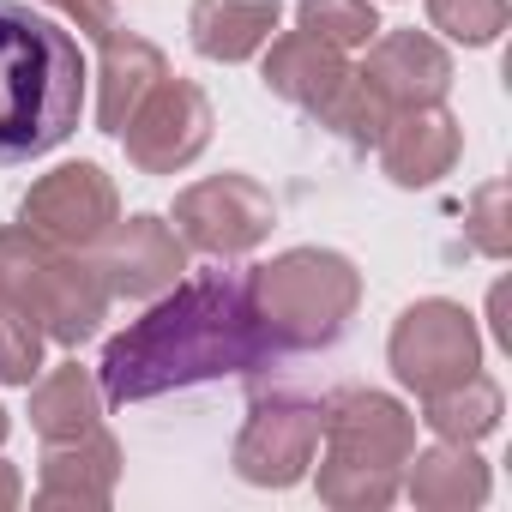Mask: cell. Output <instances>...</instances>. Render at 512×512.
Returning <instances> with one entry per match:
<instances>
[{"mask_svg":"<svg viewBox=\"0 0 512 512\" xmlns=\"http://www.w3.org/2000/svg\"><path fill=\"white\" fill-rule=\"evenodd\" d=\"M278 362V344L253 314L241 272H199L163 290V302L133 320L121 338H109L97 386L109 404H145L181 386L266 374Z\"/></svg>","mask_w":512,"mask_h":512,"instance_id":"obj_1","label":"cell"},{"mask_svg":"<svg viewBox=\"0 0 512 512\" xmlns=\"http://www.w3.org/2000/svg\"><path fill=\"white\" fill-rule=\"evenodd\" d=\"M85 109L79 37L19 0H0V163H31L73 139Z\"/></svg>","mask_w":512,"mask_h":512,"instance_id":"obj_2","label":"cell"},{"mask_svg":"<svg viewBox=\"0 0 512 512\" xmlns=\"http://www.w3.org/2000/svg\"><path fill=\"white\" fill-rule=\"evenodd\" d=\"M320 500L338 512H380L404 488V464L416 452V416L386 392H338L320 410Z\"/></svg>","mask_w":512,"mask_h":512,"instance_id":"obj_3","label":"cell"},{"mask_svg":"<svg viewBox=\"0 0 512 512\" xmlns=\"http://www.w3.org/2000/svg\"><path fill=\"white\" fill-rule=\"evenodd\" d=\"M247 296L278 356H314L350 332L362 308V272L332 247H290L247 272Z\"/></svg>","mask_w":512,"mask_h":512,"instance_id":"obj_4","label":"cell"},{"mask_svg":"<svg viewBox=\"0 0 512 512\" xmlns=\"http://www.w3.org/2000/svg\"><path fill=\"white\" fill-rule=\"evenodd\" d=\"M0 296L55 344H85L109 314V284L79 247H55L25 223H0Z\"/></svg>","mask_w":512,"mask_h":512,"instance_id":"obj_5","label":"cell"},{"mask_svg":"<svg viewBox=\"0 0 512 512\" xmlns=\"http://www.w3.org/2000/svg\"><path fill=\"white\" fill-rule=\"evenodd\" d=\"M386 362L398 374V386H410L416 398H434L458 380H470L482 368V338H476V320L446 302V296H428V302H410L386 338Z\"/></svg>","mask_w":512,"mask_h":512,"instance_id":"obj_6","label":"cell"},{"mask_svg":"<svg viewBox=\"0 0 512 512\" xmlns=\"http://www.w3.org/2000/svg\"><path fill=\"white\" fill-rule=\"evenodd\" d=\"M278 223L272 193L253 175H211L193 181L187 193H175V235L193 253H211V260H241L253 253Z\"/></svg>","mask_w":512,"mask_h":512,"instance_id":"obj_7","label":"cell"},{"mask_svg":"<svg viewBox=\"0 0 512 512\" xmlns=\"http://www.w3.org/2000/svg\"><path fill=\"white\" fill-rule=\"evenodd\" d=\"M320 452V404L296 392H272L247 410L235 434V476L253 488H296Z\"/></svg>","mask_w":512,"mask_h":512,"instance_id":"obj_8","label":"cell"},{"mask_svg":"<svg viewBox=\"0 0 512 512\" xmlns=\"http://www.w3.org/2000/svg\"><path fill=\"white\" fill-rule=\"evenodd\" d=\"M115 217H121V199H115V181L97 163H61L19 199L25 229H37L55 247H79V253H91L109 235Z\"/></svg>","mask_w":512,"mask_h":512,"instance_id":"obj_9","label":"cell"},{"mask_svg":"<svg viewBox=\"0 0 512 512\" xmlns=\"http://www.w3.org/2000/svg\"><path fill=\"white\" fill-rule=\"evenodd\" d=\"M211 127V97L193 79H163L121 127V145L145 175H175L211 145Z\"/></svg>","mask_w":512,"mask_h":512,"instance_id":"obj_10","label":"cell"},{"mask_svg":"<svg viewBox=\"0 0 512 512\" xmlns=\"http://www.w3.org/2000/svg\"><path fill=\"white\" fill-rule=\"evenodd\" d=\"M91 253H97V272H103L109 296H127V302H157L187 272V241L151 211H139L127 223L115 217Z\"/></svg>","mask_w":512,"mask_h":512,"instance_id":"obj_11","label":"cell"},{"mask_svg":"<svg viewBox=\"0 0 512 512\" xmlns=\"http://www.w3.org/2000/svg\"><path fill=\"white\" fill-rule=\"evenodd\" d=\"M356 79L398 115V109L440 103L452 91V55L428 31H392V37H374V49L356 67Z\"/></svg>","mask_w":512,"mask_h":512,"instance_id":"obj_12","label":"cell"},{"mask_svg":"<svg viewBox=\"0 0 512 512\" xmlns=\"http://www.w3.org/2000/svg\"><path fill=\"white\" fill-rule=\"evenodd\" d=\"M374 145H380V169L392 187H434L458 163L464 133L440 103H422V109H398Z\"/></svg>","mask_w":512,"mask_h":512,"instance_id":"obj_13","label":"cell"},{"mask_svg":"<svg viewBox=\"0 0 512 512\" xmlns=\"http://www.w3.org/2000/svg\"><path fill=\"white\" fill-rule=\"evenodd\" d=\"M350 79H356V67L344 61V49H332V43H320L308 31H284L266 49V91L308 109V115H320V121L332 115V103L344 97Z\"/></svg>","mask_w":512,"mask_h":512,"instance_id":"obj_14","label":"cell"},{"mask_svg":"<svg viewBox=\"0 0 512 512\" xmlns=\"http://www.w3.org/2000/svg\"><path fill=\"white\" fill-rule=\"evenodd\" d=\"M115 476H121V440L97 422L79 440H55L43 458V482H37V506H79L97 512L115 500Z\"/></svg>","mask_w":512,"mask_h":512,"instance_id":"obj_15","label":"cell"},{"mask_svg":"<svg viewBox=\"0 0 512 512\" xmlns=\"http://www.w3.org/2000/svg\"><path fill=\"white\" fill-rule=\"evenodd\" d=\"M169 79V61L157 43L133 37V31H109L103 37V61H97V127L121 139V127L133 121V109Z\"/></svg>","mask_w":512,"mask_h":512,"instance_id":"obj_16","label":"cell"},{"mask_svg":"<svg viewBox=\"0 0 512 512\" xmlns=\"http://www.w3.org/2000/svg\"><path fill=\"white\" fill-rule=\"evenodd\" d=\"M278 19H284L278 0H193L187 31H193V49H199L205 61L235 67V61L260 55V49L272 43Z\"/></svg>","mask_w":512,"mask_h":512,"instance_id":"obj_17","label":"cell"},{"mask_svg":"<svg viewBox=\"0 0 512 512\" xmlns=\"http://www.w3.org/2000/svg\"><path fill=\"white\" fill-rule=\"evenodd\" d=\"M410 500L428 512H464L488 500V464L476 458V446L464 440H440L428 452H410V476H404Z\"/></svg>","mask_w":512,"mask_h":512,"instance_id":"obj_18","label":"cell"},{"mask_svg":"<svg viewBox=\"0 0 512 512\" xmlns=\"http://www.w3.org/2000/svg\"><path fill=\"white\" fill-rule=\"evenodd\" d=\"M97 422H103V386H97V374L79 368V362H61V368L31 392V428L43 434V446L79 440V434H91Z\"/></svg>","mask_w":512,"mask_h":512,"instance_id":"obj_19","label":"cell"},{"mask_svg":"<svg viewBox=\"0 0 512 512\" xmlns=\"http://www.w3.org/2000/svg\"><path fill=\"white\" fill-rule=\"evenodd\" d=\"M428 410H422V422L440 434V440H464V446H476L482 434H494L500 428V386L476 368L470 380H458V386H446V392H434V398H422Z\"/></svg>","mask_w":512,"mask_h":512,"instance_id":"obj_20","label":"cell"},{"mask_svg":"<svg viewBox=\"0 0 512 512\" xmlns=\"http://www.w3.org/2000/svg\"><path fill=\"white\" fill-rule=\"evenodd\" d=\"M296 25H302L308 37L344 49V55L362 49V43H374V31H380V19H374L368 0H302V7H296Z\"/></svg>","mask_w":512,"mask_h":512,"instance_id":"obj_21","label":"cell"},{"mask_svg":"<svg viewBox=\"0 0 512 512\" xmlns=\"http://www.w3.org/2000/svg\"><path fill=\"white\" fill-rule=\"evenodd\" d=\"M428 25L464 49H488L506 31V0H428Z\"/></svg>","mask_w":512,"mask_h":512,"instance_id":"obj_22","label":"cell"},{"mask_svg":"<svg viewBox=\"0 0 512 512\" xmlns=\"http://www.w3.org/2000/svg\"><path fill=\"white\" fill-rule=\"evenodd\" d=\"M464 241L488 260H506L512 253V217H506V181H482L470 193V217H464Z\"/></svg>","mask_w":512,"mask_h":512,"instance_id":"obj_23","label":"cell"},{"mask_svg":"<svg viewBox=\"0 0 512 512\" xmlns=\"http://www.w3.org/2000/svg\"><path fill=\"white\" fill-rule=\"evenodd\" d=\"M49 7H55L67 25H79L85 37H97V43L115 31V0H49Z\"/></svg>","mask_w":512,"mask_h":512,"instance_id":"obj_24","label":"cell"},{"mask_svg":"<svg viewBox=\"0 0 512 512\" xmlns=\"http://www.w3.org/2000/svg\"><path fill=\"white\" fill-rule=\"evenodd\" d=\"M19 494H25L19 470H13V464H0V512H13V506H19Z\"/></svg>","mask_w":512,"mask_h":512,"instance_id":"obj_25","label":"cell"},{"mask_svg":"<svg viewBox=\"0 0 512 512\" xmlns=\"http://www.w3.org/2000/svg\"><path fill=\"white\" fill-rule=\"evenodd\" d=\"M7 428H13V422H7V410H0V440H7Z\"/></svg>","mask_w":512,"mask_h":512,"instance_id":"obj_26","label":"cell"},{"mask_svg":"<svg viewBox=\"0 0 512 512\" xmlns=\"http://www.w3.org/2000/svg\"><path fill=\"white\" fill-rule=\"evenodd\" d=\"M7 314H13V308H7V296H0V320H7Z\"/></svg>","mask_w":512,"mask_h":512,"instance_id":"obj_27","label":"cell"}]
</instances>
